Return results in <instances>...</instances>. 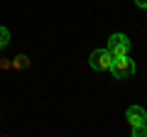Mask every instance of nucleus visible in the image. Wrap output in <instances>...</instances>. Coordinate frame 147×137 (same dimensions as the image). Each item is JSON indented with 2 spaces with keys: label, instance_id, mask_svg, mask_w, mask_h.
<instances>
[{
  "label": "nucleus",
  "instance_id": "obj_2",
  "mask_svg": "<svg viewBox=\"0 0 147 137\" xmlns=\"http://www.w3.org/2000/svg\"><path fill=\"white\" fill-rule=\"evenodd\" d=\"M113 54L108 52V49H96V52H91L88 56V64L93 71H110V66H113Z\"/></svg>",
  "mask_w": 147,
  "mask_h": 137
},
{
  "label": "nucleus",
  "instance_id": "obj_7",
  "mask_svg": "<svg viewBox=\"0 0 147 137\" xmlns=\"http://www.w3.org/2000/svg\"><path fill=\"white\" fill-rule=\"evenodd\" d=\"M15 66L17 68H27V66H30V59H27V56H17L15 59Z\"/></svg>",
  "mask_w": 147,
  "mask_h": 137
},
{
  "label": "nucleus",
  "instance_id": "obj_4",
  "mask_svg": "<svg viewBox=\"0 0 147 137\" xmlns=\"http://www.w3.org/2000/svg\"><path fill=\"white\" fill-rule=\"evenodd\" d=\"M125 120L130 122L132 127H135V125H145V120H147V110H145L142 105H130V108L125 110Z\"/></svg>",
  "mask_w": 147,
  "mask_h": 137
},
{
  "label": "nucleus",
  "instance_id": "obj_9",
  "mask_svg": "<svg viewBox=\"0 0 147 137\" xmlns=\"http://www.w3.org/2000/svg\"><path fill=\"white\" fill-rule=\"evenodd\" d=\"M145 127H147V120H145Z\"/></svg>",
  "mask_w": 147,
  "mask_h": 137
},
{
  "label": "nucleus",
  "instance_id": "obj_1",
  "mask_svg": "<svg viewBox=\"0 0 147 137\" xmlns=\"http://www.w3.org/2000/svg\"><path fill=\"white\" fill-rule=\"evenodd\" d=\"M135 71H137V64L132 61L127 54H123V56H115V59H113L110 74H113V79H115V81H125V79H130V76H135Z\"/></svg>",
  "mask_w": 147,
  "mask_h": 137
},
{
  "label": "nucleus",
  "instance_id": "obj_8",
  "mask_svg": "<svg viewBox=\"0 0 147 137\" xmlns=\"http://www.w3.org/2000/svg\"><path fill=\"white\" fill-rule=\"evenodd\" d=\"M135 5L142 7V10H147V0H135Z\"/></svg>",
  "mask_w": 147,
  "mask_h": 137
},
{
  "label": "nucleus",
  "instance_id": "obj_3",
  "mask_svg": "<svg viewBox=\"0 0 147 137\" xmlns=\"http://www.w3.org/2000/svg\"><path fill=\"white\" fill-rule=\"evenodd\" d=\"M130 47H132V42H130V37H127V34H110L108 44H105V49H108L113 56L130 54Z\"/></svg>",
  "mask_w": 147,
  "mask_h": 137
},
{
  "label": "nucleus",
  "instance_id": "obj_6",
  "mask_svg": "<svg viewBox=\"0 0 147 137\" xmlns=\"http://www.w3.org/2000/svg\"><path fill=\"white\" fill-rule=\"evenodd\" d=\"M132 137H147V127L145 125H135L132 127Z\"/></svg>",
  "mask_w": 147,
  "mask_h": 137
},
{
  "label": "nucleus",
  "instance_id": "obj_5",
  "mask_svg": "<svg viewBox=\"0 0 147 137\" xmlns=\"http://www.w3.org/2000/svg\"><path fill=\"white\" fill-rule=\"evenodd\" d=\"M10 44V30L7 27H0V49H5Z\"/></svg>",
  "mask_w": 147,
  "mask_h": 137
}]
</instances>
